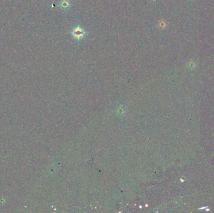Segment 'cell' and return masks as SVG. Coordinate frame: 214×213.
Segmentation results:
<instances>
[{"label":"cell","mask_w":214,"mask_h":213,"mask_svg":"<svg viewBox=\"0 0 214 213\" xmlns=\"http://www.w3.org/2000/svg\"><path fill=\"white\" fill-rule=\"evenodd\" d=\"M70 34L72 35L73 38L79 41L80 40L83 38L85 35L86 34V32H85V30L81 28L80 26L78 25L73 29V31L70 33Z\"/></svg>","instance_id":"6da1fadb"},{"label":"cell","mask_w":214,"mask_h":213,"mask_svg":"<svg viewBox=\"0 0 214 213\" xmlns=\"http://www.w3.org/2000/svg\"><path fill=\"white\" fill-rule=\"evenodd\" d=\"M58 6L62 10L66 11L68 10L71 6V4L69 0H62L58 3Z\"/></svg>","instance_id":"7a4b0ae2"}]
</instances>
